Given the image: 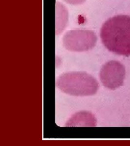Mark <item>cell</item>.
I'll list each match as a JSON object with an SVG mask.
<instances>
[{"label": "cell", "mask_w": 130, "mask_h": 146, "mask_svg": "<svg viewBox=\"0 0 130 146\" xmlns=\"http://www.w3.org/2000/svg\"><path fill=\"white\" fill-rule=\"evenodd\" d=\"M102 42L117 55L130 56V16L117 15L109 19L100 30Z\"/></svg>", "instance_id": "obj_1"}, {"label": "cell", "mask_w": 130, "mask_h": 146, "mask_svg": "<svg viewBox=\"0 0 130 146\" xmlns=\"http://www.w3.org/2000/svg\"><path fill=\"white\" fill-rule=\"evenodd\" d=\"M56 85L64 93L75 96L95 95L99 88L97 80L84 72L64 74L58 78Z\"/></svg>", "instance_id": "obj_2"}, {"label": "cell", "mask_w": 130, "mask_h": 146, "mask_svg": "<svg viewBox=\"0 0 130 146\" xmlns=\"http://www.w3.org/2000/svg\"><path fill=\"white\" fill-rule=\"evenodd\" d=\"M125 67L116 60L105 63L100 70V78L104 86L111 90H115L123 84Z\"/></svg>", "instance_id": "obj_3"}, {"label": "cell", "mask_w": 130, "mask_h": 146, "mask_svg": "<svg viewBox=\"0 0 130 146\" xmlns=\"http://www.w3.org/2000/svg\"><path fill=\"white\" fill-rule=\"evenodd\" d=\"M97 36L92 32L78 31L71 32L65 35L64 45L69 50L73 51H85L95 46Z\"/></svg>", "instance_id": "obj_4"}, {"label": "cell", "mask_w": 130, "mask_h": 146, "mask_svg": "<svg viewBox=\"0 0 130 146\" xmlns=\"http://www.w3.org/2000/svg\"><path fill=\"white\" fill-rule=\"evenodd\" d=\"M67 124L69 126H94L96 125V119L90 113L81 112L74 115Z\"/></svg>", "instance_id": "obj_5"}]
</instances>
